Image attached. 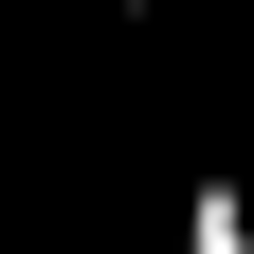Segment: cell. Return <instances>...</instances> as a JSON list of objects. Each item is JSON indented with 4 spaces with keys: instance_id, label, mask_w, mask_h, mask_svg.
I'll return each mask as SVG.
<instances>
[{
    "instance_id": "cell-1",
    "label": "cell",
    "mask_w": 254,
    "mask_h": 254,
    "mask_svg": "<svg viewBox=\"0 0 254 254\" xmlns=\"http://www.w3.org/2000/svg\"><path fill=\"white\" fill-rule=\"evenodd\" d=\"M182 254H254V182H182Z\"/></svg>"
}]
</instances>
